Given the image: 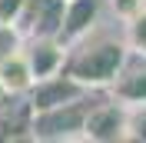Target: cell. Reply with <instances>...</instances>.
I'll return each instance as SVG.
<instances>
[{
    "label": "cell",
    "mask_w": 146,
    "mask_h": 143,
    "mask_svg": "<svg viewBox=\"0 0 146 143\" xmlns=\"http://www.w3.org/2000/svg\"><path fill=\"white\" fill-rule=\"evenodd\" d=\"M126 57H129V50H126L123 33L110 37V33H100L93 27L86 37H80L76 43L66 47L63 70L90 90H106L116 80V73L126 63Z\"/></svg>",
    "instance_id": "cell-1"
},
{
    "label": "cell",
    "mask_w": 146,
    "mask_h": 143,
    "mask_svg": "<svg viewBox=\"0 0 146 143\" xmlns=\"http://www.w3.org/2000/svg\"><path fill=\"white\" fill-rule=\"evenodd\" d=\"M103 90H90L76 100H66V103H56V107H43L33 110V140H83V123H86V113H90L93 100L100 97Z\"/></svg>",
    "instance_id": "cell-2"
},
{
    "label": "cell",
    "mask_w": 146,
    "mask_h": 143,
    "mask_svg": "<svg viewBox=\"0 0 146 143\" xmlns=\"http://www.w3.org/2000/svg\"><path fill=\"white\" fill-rule=\"evenodd\" d=\"M126 133V103H119L110 90H103L93 100L86 123H83V140L93 143H116Z\"/></svg>",
    "instance_id": "cell-3"
},
{
    "label": "cell",
    "mask_w": 146,
    "mask_h": 143,
    "mask_svg": "<svg viewBox=\"0 0 146 143\" xmlns=\"http://www.w3.org/2000/svg\"><path fill=\"white\" fill-rule=\"evenodd\" d=\"M66 0H23L13 30L20 40H33V37H56L63 23Z\"/></svg>",
    "instance_id": "cell-4"
},
{
    "label": "cell",
    "mask_w": 146,
    "mask_h": 143,
    "mask_svg": "<svg viewBox=\"0 0 146 143\" xmlns=\"http://www.w3.org/2000/svg\"><path fill=\"white\" fill-rule=\"evenodd\" d=\"M83 93H90V87H83L80 80H73L66 70L53 73V77H43L30 87V103L33 110H43V107H56V103H66V100H76Z\"/></svg>",
    "instance_id": "cell-5"
},
{
    "label": "cell",
    "mask_w": 146,
    "mask_h": 143,
    "mask_svg": "<svg viewBox=\"0 0 146 143\" xmlns=\"http://www.w3.org/2000/svg\"><path fill=\"white\" fill-rule=\"evenodd\" d=\"M33 140V103L27 93L10 97L0 107V143Z\"/></svg>",
    "instance_id": "cell-6"
},
{
    "label": "cell",
    "mask_w": 146,
    "mask_h": 143,
    "mask_svg": "<svg viewBox=\"0 0 146 143\" xmlns=\"http://www.w3.org/2000/svg\"><path fill=\"white\" fill-rule=\"evenodd\" d=\"M106 90L119 100V103H126V107L146 103V57L129 53V57H126V63L119 67L116 80L110 83Z\"/></svg>",
    "instance_id": "cell-7"
},
{
    "label": "cell",
    "mask_w": 146,
    "mask_h": 143,
    "mask_svg": "<svg viewBox=\"0 0 146 143\" xmlns=\"http://www.w3.org/2000/svg\"><path fill=\"white\" fill-rule=\"evenodd\" d=\"M100 20V0H66V10H63V23H60V33L56 40L63 47L76 43L80 37H86Z\"/></svg>",
    "instance_id": "cell-8"
},
{
    "label": "cell",
    "mask_w": 146,
    "mask_h": 143,
    "mask_svg": "<svg viewBox=\"0 0 146 143\" xmlns=\"http://www.w3.org/2000/svg\"><path fill=\"white\" fill-rule=\"evenodd\" d=\"M23 50H27V60L33 67V77L43 80V77H53V73L63 70V57L66 47L56 40V37H33V40H20Z\"/></svg>",
    "instance_id": "cell-9"
},
{
    "label": "cell",
    "mask_w": 146,
    "mask_h": 143,
    "mask_svg": "<svg viewBox=\"0 0 146 143\" xmlns=\"http://www.w3.org/2000/svg\"><path fill=\"white\" fill-rule=\"evenodd\" d=\"M33 83H36V77L27 60V50H23V43H17L13 50H7L0 57V87L10 97H20V93H30Z\"/></svg>",
    "instance_id": "cell-10"
},
{
    "label": "cell",
    "mask_w": 146,
    "mask_h": 143,
    "mask_svg": "<svg viewBox=\"0 0 146 143\" xmlns=\"http://www.w3.org/2000/svg\"><path fill=\"white\" fill-rule=\"evenodd\" d=\"M123 40L129 53L146 57V3L136 7L129 17H123Z\"/></svg>",
    "instance_id": "cell-11"
},
{
    "label": "cell",
    "mask_w": 146,
    "mask_h": 143,
    "mask_svg": "<svg viewBox=\"0 0 146 143\" xmlns=\"http://www.w3.org/2000/svg\"><path fill=\"white\" fill-rule=\"evenodd\" d=\"M123 140L146 143V103L126 107V133H123Z\"/></svg>",
    "instance_id": "cell-12"
},
{
    "label": "cell",
    "mask_w": 146,
    "mask_h": 143,
    "mask_svg": "<svg viewBox=\"0 0 146 143\" xmlns=\"http://www.w3.org/2000/svg\"><path fill=\"white\" fill-rule=\"evenodd\" d=\"M20 7H23V0H0V23H10L13 27Z\"/></svg>",
    "instance_id": "cell-13"
},
{
    "label": "cell",
    "mask_w": 146,
    "mask_h": 143,
    "mask_svg": "<svg viewBox=\"0 0 146 143\" xmlns=\"http://www.w3.org/2000/svg\"><path fill=\"white\" fill-rule=\"evenodd\" d=\"M20 43V37H17V30L10 27V23H0V57L7 53V50H13V47Z\"/></svg>",
    "instance_id": "cell-14"
}]
</instances>
